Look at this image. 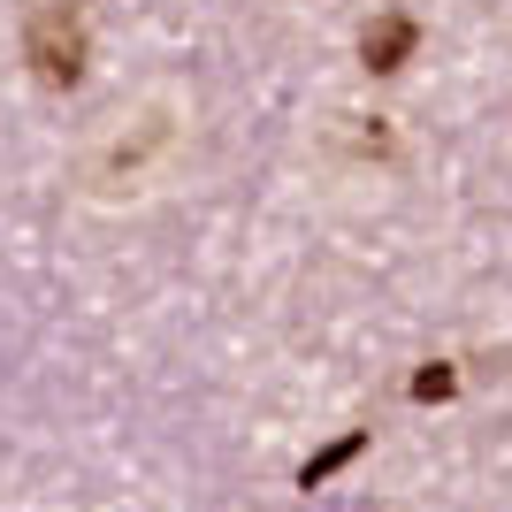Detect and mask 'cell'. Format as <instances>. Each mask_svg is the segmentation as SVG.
Listing matches in <instances>:
<instances>
[{
  "label": "cell",
  "instance_id": "cell-1",
  "mask_svg": "<svg viewBox=\"0 0 512 512\" xmlns=\"http://www.w3.org/2000/svg\"><path fill=\"white\" fill-rule=\"evenodd\" d=\"M161 146H169V115H161V107H146V115H130V123H123V130H115V138H107V146L85 161V184L115 192V184H130V176L146 169Z\"/></svg>",
  "mask_w": 512,
  "mask_h": 512
},
{
  "label": "cell",
  "instance_id": "cell-2",
  "mask_svg": "<svg viewBox=\"0 0 512 512\" xmlns=\"http://www.w3.org/2000/svg\"><path fill=\"white\" fill-rule=\"evenodd\" d=\"M23 54L39 69V85H77L85 77V23L69 8H39L31 31H23Z\"/></svg>",
  "mask_w": 512,
  "mask_h": 512
},
{
  "label": "cell",
  "instance_id": "cell-3",
  "mask_svg": "<svg viewBox=\"0 0 512 512\" xmlns=\"http://www.w3.org/2000/svg\"><path fill=\"white\" fill-rule=\"evenodd\" d=\"M421 46V23L406 16V8H383V16L360 31V54H367V69L375 77H390V69H406V54Z\"/></svg>",
  "mask_w": 512,
  "mask_h": 512
},
{
  "label": "cell",
  "instance_id": "cell-4",
  "mask_svg": "<svg viewBox=\"0 0 512 512\" xmlns=\"http://www.w3.org/2000/svg\"><path fill=\"white\" fill-rule=\"evenodd\" d=\"M360 451H367V428H344L337 444H321L314 459L299 467V490H321V482H329V474H344L352 459H360Z\"/></svg>",
  "mask_w": 512,
  "mask_h": 512
},
{
  "label": "cell",
  "instance_id": "cell-5",
  "mask_svg": "<svg viewBox=\"0 0 512 512\" xmlns=\"http://www.w3.org/2000/svg\"><path fill=\"white\" fill-rule=\"evenodd\" d=\"M451 390H459L451 367H421V375H413V398H421V406H436V398H451Z\"/></svg>",
  "mask_w": 512,
  "mask_h": 512
}]
</instances>
